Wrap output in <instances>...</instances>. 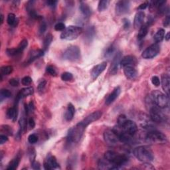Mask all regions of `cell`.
I'll return each mask as SVG.
<instances>
[{"mask_svg": "<svg viewBox=\"0 0 170 170\" xmlns=\"http://www.w3.org/2000/svg\"><path fill=\"white\" fill-rule=\"evenodd\" d=\"M133 154L136 158L142 162H151L154 159L153 153L150 148L145 146L136 147L134 149Z\"/></svg>", "mask_w": 170, "mask_h": 170, "instance_id": "1", "label": "cell"}, {"mask_svg": "<svg viewBox=\"0 0 170 170\" xmlns=\"http://www.w3.org/2000/svg\"><path fill=\"white\" fill-rule=\"evenodd\" d=\"M104 158L106 160L114 164L115 166L120 167L122 165L126 164L128 161V158L124 154H119L114 151H107L104 153Z\"/></svg>", "mask_w": 170, "mask_h": 170, "instance_id": "2", "label": "cell"}, {"mask_svg": "<svg viewBox=\"0 0 170 170\" xmlns=\"http://www.w3.org/2000/svg\"><path fill=\"white\" fill-rule=\"evenodd\" d=\"M158 107L162 109L168 108L169 97L159 90H154L148 96Z\"/></svg>", "mask_w": 170, "mask_h": 170, "instance_id": "3", "label": "cell"}, {"mask_svg": "<svg viewBox=\"0 0 170 170\" xmlns=\"http://www.w3.org/2000/svg\"><path fill=\"white\" fill-rule=\"evenodd\" d=\"M85 129L86 127L81 122H79L76 125L72 127L68 132L67 138L69 141L71 143L78 142L82 138Z\"/></svg>", "mask_w": 170, "mask_h": 170, "instance_id": "4", "label": "cell"}, {"mask_svg": "<svg viewBox=\"0 0 170 170\" xmlns=\"http://www.w3.org/2000/svg\"><path fill=\"white\" fill-rule=\"evenodd\" d=\"M83 31V29L81 27L70 25L61 33V39L67 41L74 40L78 37Z\"/></svg>", "mask_w": 170, "mask_h": 170, "instance_id": "5", "label": "cell"}, {"mask_svg": "<svg viewBox=\"0 0 170 170\" xmlns=\"http://www.w3.org/2000/svg\"><path fill=\"white\" fill-rule=\"evenodd\" d=\"M145 141L149 144H162L167 141V137L164 134L159 131L149 130L144 138Z\"/></svg>", "mask_w": 170, "mask_h": 170, "instance_id": "6", "label": "cell"}, {"mask_svg": "<svg viewBox=\"0 0 170 170\" xmlns=\"http://www.w3.org/2000/svg\"><path fill=\"white\" fill-rule=\"evenodd\" d=\"M63 58L65 60L74 62L80 59L81 58V50L78 47L72 45L65 50L63 53Z\"/></svg>", "mask_w": 170, "mask_h": 170, "instance_id": "7", "label": "cell"}, {"mask_svg": "<svg viewBox=\"0 0 170 170\" xmlns=\"http://www.w3.org/2000/svg\"><path fill=\"white\" fill-rule=\"evenodd\" d=\"M160 51V46L159 44L155 43L150 45L145 49L142 54V56L145 59H151L157 56Z\"/></svg>", "mask_w": 170, "mask_h": 170, "instance_id": "8", "label": "cell"}, {"mask_svg": "<svg viewBox=\"0 0 170 170\" xmlns=\"http://www.w3.org/2000/svg\"><path fill=\"white\" fill-rule=\"evenodd\" d=\"M104 141L109 146H114L119 141L118 137L112 129H107L104 132Z\"/></svg>", "mask_w": 170, "mask_h": 170, "instance_id": "9", "label": "cell"}, {"mask_svg": "<svg viewBox=\"0 0 170 170\" xmlns=\"http://www.w3.org/2000/svg\"><path fill=\"white\" fill-rule=\"evenodd\" d=\"M130 2L125 0H120L116 4V13L118 15H122L127 13L130 10Z\"/></svg>", "mask_w": 170, "mask_h": 170, "instance_id": "10", "label": "cell"}, {"mask_svg": "<svg viewBox=\"0 0 170 170\" xmlns=\"http://www.w3.org/2000/svg\"><path fill=\"white\" fill-rule=\"evenodd\" d=\"M119 126L122 129L124 132L131 136H134L138 131V126L134 122L130 120H127L122 125Z\"/></svg>", "mask_w": 170, "mask_h": 170, "instance_id": "11", "label": "cell"}, {"mask_svg": "<svg viewBox=\"0 0 170 170\" xmlns=\"http://www.w3.org/2000/svg\"><path fill=\"white\" fill-rule=\"evenodd\" d=\"M122 60V53L120 51L116 53L114 59H113L112 64L110 68V72L111 74H116L117 73L118 70L119 65H120V62Z\"/></svg>", "mask_w": 170, "mask_h": 170, "instance_id": "12", "label": "cell"}, {"mask_svg": "<svg viewBox=\"0 0 170 170\" xmlns=\"http://www.w3.org/2000/svg\"><path fill=\"white\" fill-rule=\"evenodd\" d=\"M102 115H103V113H102L100 111H96V112H92V114L88 115V116L86 117L81 122L85 127H87L90 124H91L92 123V122L97 121L98 120H99L101 118Z\"/></svg>", "mask_w": 170, "mask_h": 170, "instance_id": "13", "label": "cell"}, {"mask_svg": "<svg viewBox=\"0 0 170 170\" xmlns=\"http://www.w3.org/2000/svg\"><path fill=\"white\" fill-rule=\"evenodd\" d=\"M44 168L45 169L49 170V169H56L59 167V164H58L57 161H56L55 156L49 154V156H47V160L44 163Z\"/></svg>", "mask_w": 170, "mask_h": 170, "instance_id": "14", "label": "cell"}, {"mask_svg": "<svg viewBox=\"0 0 170 170\" xmlns=\"http://www.w3.org/2000/svg\"><path fill=\"white\" fill-rule=\"evenodd\" d=\"M106 67H107V63L103 62L100 64L96 65L93 67L91 71V77L93 80L96 79L100 76V74L104 71L106 69Z\"/></svg>", "mask_w": 170, "mask_h": 170, "instance_id": "15", "label": "cell"}, {"mask_svg": "<svg viewBox=\"0 0 170 170\" xmlns=\"http://www.w3.org/2000/svg\"><path fill=\"white\" fill-rule=\"evenodd\" d=\"M125 76L129 79H134L138 75V71L134 65H126L123 67Z\"/></svg>", "mask_w": 170, "mask_h": 170, "instance_id": "16", "label": "cell"}, {"mask_svg": "<svg viewBox=\"0 0 170 170\" xmlns=\"http://www.w3.org/2000/svg\"><path fill=\"white\" fill-rule=\"evenodd\" d=\"M145 18V13L142 11H140L135 15L134 20V26L136 29H140L143 25Z\"/></svg>", "mask_w": 170, "mask_h": 170, "instance_id": "17", "label": "cell"}, {"mask_svg": "<svg viewBox=\"0 0 170 170\" xmlns=\"http://www.w3.org/2000/svg\"><path fill=\"white\" fill-rule=\"evenodd\" d=\"M162 86L166 96L169 97L170 91V77L167 74H163L162 75Z\"/></svg>", "mask_w": 170, "mask_h": 170, "instance_id": "18", "label": "cell"}, {"mask_svg": "<svg viewBox=\"0 0 170 170\" xmlns=\"http://www.w3.org/2000/svg\"><path fill=\"white\" fill-rule=\"evenodd\" d=\"M98 168L100 169H116L118 167L110 162L109 161L104 159H100L98 161Z\"/></svg>", "mask_w": 170, "mask_h": 170, "instance_id": "19", "label": "cell"}, {"mask_svg": "<svg viewBox=\"0 0 170 170\" xmlns=\"http://www.w3.org/2000/svg\"><path fill=\"white\" fill-rule=\"evenodd\" d=\"M33 93V87H27L24 88L20 90L19 93L17 94V96L16 97V99H15V102H18L20 99H21L24 97H27L29 96V95H31Z\"/></svg>", "mask_w": 170, "mask_h": 170, "instance_id": "20", "label": "cell"}, {"mask_svg": "<svg viewBox=\"0 0 170 170\" xmlns=\"http://www.w3.org/2000/svg\"><path fill=\"white\" fill-rule=\"evenodd\" d=\"M137 64V59L135 56L132 55H128L124 56L123 59H122L120 65L123 67L126 65H134L136 66Z\"/></svg>", "mask_w": 170, "mask_h": 170, "instance_id": "21", "label": "cell"}, {"mask_svg": "<svg viewBox=\"0 0 170 170\" xmlns=\"http://www.w3.org/2000/svg\"><path fill=\"white\" fill-rule=\"evenodd\" d=\"M43 55H44V51H43V50H41V49L33 50V51H31L30 52V53H29L28 63H32L34 61L37 59L41 57V56H42Z\"/></svg>", "mask_w": 170, "mask_h": 170, "instance_id": "22", "label": "cell"}, {"mask_svg": "<svg viewBox=\"0 0 170 170\" xmlns=\"http://www.w3.org/2000/svg\"><path fill=\"white\" fill-rule=\"evenodd\" d=\"M121 89L120 87H116L115 89L113 90L112 93H111L109 96H108V98L106 100V104L107 105H109V104H112L113 102H114L118 96L120 94Z\"/></svg>", "mask_w": 170, "mask_h": 170, "instance_id": "23", "label": "cell"}, {"mask_svg": "<svg viewBox=\"0 0 170 170\" xmlns=\"http://www.w3.org/2000/svg\"><path fill=\"white\" fill-rule=\"evenodd\" d=\"M75 114V108L72 104H69L67 106L66 112H65V118L67 121H71L74 117V115Z\"/></svg>", "mask_w": 170, "mask_h": 170, "instance_id": "24", "label": "cell"}, {"mask_svg": "<svg viewBox=\"0 0 170 170\" xmlns=\"http://www.w3.org/2000/svg\"><path fill=\"white\" fill-rule=\"evenodd\" d=\"M79 9H80L81 13H82L85 17H90L92 14L91 9H90L89 6H88L87 3H85V2H81Z\"/></svg>", "mask_w": 170, "mask_h": 170, "instance_id": "25", "label": "cell"}, {"mask_svg": "<svg viewBox=\"0 0 170 170\" xmlns=\"http://www.w3.org/2000/svg\"><path fill=\"white\" fill-rule=\"evenodd\" d=\"M7 118L8 119H11L13 122L16 120L17 118V108L16 106H15L14 107L10 108L7 110L6 112Z\"/></svg>", "mask_w": 170, "mask_h": 170, "instance_id": "26", "label": "cell"}, {"mask_svg": "<svg viewBox=\"0 0 170 170\" xmlns=\"http://www.w3.org/2000/svg\"><path fill=\"white\" fill-rule=\"evenodd\" d=\"M148 32V27L146 25H143L141 28L139 29V31L138 33V39L139 41L142 40L146 37Z\"/></svg>", "mask_w": 170, "mask_h": 170, "instance_id": "27", "label": "cell"}, {"mask_svg": "<svg viewBox=\"0 0 170 170\" xmlns=\"http://www.w3.org/2000/svg\"><path fill=\"white\" fill-rule=\"evenodd\" d=\"M165 37V30L164 29H160L153 36V39L156 43H160L164 39Z\"/></svg>", "mask_w": 170, "mask_h": 170, "instance_id": "28", "label": "cell"}, {"mask_svg": "<svg viewBox=\"0 0 170 170\" xmlns=\"http://www.w3.org/2000/svg\"><path fill=\"white\" fill-rule=\"evenodd\" d=\"M20 162V157L19 156H17V157H15L14 159L11 160L10 164H9L8 167H7V169L8 170H14L17 168L18 165L19 164Z\"/></svg>", "mask_w": 170, "mask_h": 170, "instance_id": "29", "label": "cell"}, {"mask_svg": "<svg viewBox=\"0 0 170 170\" xmlns=\"http://www.w3.org/2000/svg\"><path fill=\"white\" fill-rule=\"evenodd\" d=\"M19 126L21 128V130L23 132H25L27 130V120L25 115L24 114H22L19 119Z\"/></svg>", "mask_w": 170, "mask_h": 170, "instance_id": "30", "label": "cell"}, {"mask_svg": "<svg viewBox=\"0 0 170 170\" xmlns=\"http://www.w3.org/2000/svg\"><path fill=\"white\" fill-rule=\"evenodd\" d=\"M53 35L51 33H48L45 37L43 42V48L45 50H47L49 48V45H51L52 41H53Z\"/></svg>", "mask_w": 170, "mask_h": 170, "instance_id": "31", "label": "cell"}, {"mask_svg": "<svg viewBox=\"0 0 170 170\" xmlns=\"http://www.w3.org/2000/svg\"><path fill=\"white\" fill-rule=\"evenodd\" d=\"M110 1L108 0H102L100 1L98 6V10L99 11H103L108 8Z\"/></svg>", "mask_w": 170, "mask_h": 170, "instance_id": "32", "label": "cell"}, {"mask_svg": "<svg viewBox=\"0 0 170 170\" xmlns=\"http://www.w3.org/2000/svg\"><path fill=\"white\" fill-rule=\"evenodd\" d=\"M13 69L11 66H3L1 68V74L9 75L13 72Z\"/></svg>", "mask_w": 170, "mask_h": 170, "instance_id": "33", "label": "cell"}, {"mask_svg": "<svg viewBox=\"0 0 170 170\" xmlns=\"http://www.w3.org/2000/svg\"><path fill=\"white\" fill-rule=\"evenodd\" d=\"M47 85V81L45 80V79H42V80L40 81V82L39 83L38 87H37V90L39 94H43V92L45 90V87H46Z\"/></svg>", "mask_w": 170, "mask_h": 170, "instance_id": "34", "label": "cell"}, {"mask_svg": "<svg viewBox=\"0 0 170 170\" xmlns=\"http://www.w3.org/2000/svg\"><path fill=\"white\" fill-rule=\"evenodd\" d=\"M1 132L5 133L6 135L11 136L13 134V130L11 127L9 126L8 125H3L1 127Z\"/></svg>", "mask_w": 170, "mask_h": 170, "instance_id": "35", "label": "cell"}, {"mask_svg": "<svg viewBox=\"0 0 170 170\" xmlns=\"http://www.w3.org/2000/svg\"><path fill=\"white\" fill-rule=\"evenodd\" d=\"M28 40H27V39H23V40H22L21 42H20L19 45H18V47H17V48L18 49V51H19V53H21L22 52L24 51L26 47H28Z\"/></svg>", "mask_w": 170, "mask_h": 170, "instance_id": "36", "label": "cell"}, {"mask_svg": "<svg viewBox=\"0 0 170 170\" xmlns=\"http://www.w3.org/2000/svg\"><path fill=\"white\" fill-rule=\"evenodd\" d=\"M15 21H16V19H15V15L14 13H11L8 15V19H7V22L10 25H15Z\"/></svg>", "mask_w": 170, "mask_h": 170, "instance_id": "37", "label": "cell"}, {"mask_svg": "<svg viewBox=\"0 0 170 170\" xmlns=\"http://www.w3.org/2000/svg\"><path fill=\"white\" fill-rule=\"evenodd\" d=\"M114 51H115L114 46L113 45H111L110 47H108V48L106 49L105 54H104V56H105V57L109 58L113 55V53H114Z\"/></svg>", "mask_w": 170, "mask_h": 170, "instance_id": "38", "label": "cell"}, {"mask_svg": "<svg viewBox=\"0 0 170 170\" xmlns=\"http://www.w3.org/2000/svg\"><path fill=\"white\" fill-rule=\"evenodd\" d=\"M7 55L10 56H14L20 54L19 51H18L17 48H12V49H8L6 50Z\"/></svg>", "mask_w": 170, "mask_h": 170, "instance_id": "39", "label": "cell"}, {"mask_svg": "<svg viewBox=\"0 0 170 170\" xmlns=\"http://www.w3.org/2000/svg\"><path fill=\"white\" fill-rule=\"evenodd\" d=\"M73 78V76L72 74L71 73V72H63V73L61 74V79L63 81H71Z\"/></svg>", "mask_w": 170, "mask_h": 170, "instance_id": "40", "label": "cell"}, {"mask_svg": "<svg viewBox=\"0 0 170 170\" xmlns=\"http://www.w3.org/2000/svg\"><path fill=\"white\" fill-rule=\"evenodd\" d=\"M11 92L8 89H1V100H3V98H10L11 96Z\"/></svg>", "mask_w": 170, "mask_h": 170, "instance_id": "41", "label": "cell"}, {"mask_svg": "<svg viewBox=\"0 0 170 170\" xmlns=\"http://www.w3.org/2000/svg\"><path fill=\"white\" fill-rule=\"evenodd\" d=\"M25 112L26 114H30V113H32L34 109H35V106H34V104L33 102H31L28 104H25Z\"/></svg>", "mask_w": 170, "mask_h": 170, "instance_id": "42", "label": "cell"}, {"mask_svg": "<svg viewBox=\"0 0 170 170\" xmlns=\"http://www.w3.org/2000/svg\"><path fill=\"white\" fill-rule=\"evenodd\" d=\"M31 83H32V79H31L30 76H28L23 77L21 80L22 85L24 86H28L29 85H31Z\"/></svg>", "mask_w": 170, "mask_h": 170, "instance_id": "43", "label": "cell"}, {"mask_svg": "<svg viewBox=\"0 0 170 170\" xmlns=\"http://www.w3.org/2000/svg\"><path fill=\"white\" fill-rule=\"evenodd\" d=\"M38 140H39L38 136L36 134H31L29 136L28 141L30 144H35V143L38 142Z\"/></svg>", "mask_w": 170, "mask_h": 170, "instance_id": "44", "label": "cell"}, {"mask_svg": "<svg viewBox=\"0 0 170 170\" xmlns=\"http://www.w3.org/2000/svg\"><path fill=\"white\" fill-rule=\"evenodd\" d=\"M29 159H30L31 162H34V161H35V159L36 157V153L34 148H30V149H29Z\"/></svg>", "mask_w": 170, "mask_h": 170, "instance_id": "45", "label": "cell"}, {"mask_svg": "<svg viewBox=\"0 0 170 170\" xmlns=\"http://www.w3.org/2000/svg\"><path fill=\"white\" fill-rule=\"evenodd\" d=\"M127 118L125 115L124 114H121L119 116L118 118V126H121L123 124L124 122H125L127 120Z\"/></svg>", "mask_w": 170, "mask_h": 170, "instance_id": "46", "label": "cell"}, {"mask_svg": "<svg viewBox=\"0 0 170 170\" xmlns=\"http://www.w3.org/2000/svg\"><path fill=\"white\" fill-rule=\"evenodd\" d=\"M65 25L63 23H58L57 24H56L55 25V30L57 31H64L65 29Z\"/></svg>", "mask_w": 170, "mask_h": 170, "instance_id": "47", "label": "cell"}, {"mask_svg": "<svg viewBox=\"0 0 170 170\" xmlns=\"http://www.w3.org/2000/svg\"><path fill=\"white\" fill-rule=\"evenodd\" d=\"M151 83L153 84V85L155 86V87H159V86L160 85V78H158V76H153L152 78H151Z\"/></svg>", "mask_w": 170, "mask_h": 170, "instance_id": "48", "label": "cell"}, {"mask_svg": "<svg viewBox=\"0 0 170 170\" xmlns=\"http://www.w3.org/2000/svg\"><path fill=\"white\" fill-rule=\"evenodd\" d=\"M47 29V24L45 22H42L41 23L40 25V27H39V33L40 34H43L45 31H46Z\"/></svg>", "mask_w": 170, "mask_h": 170, "instance_id": "49", "label": "cell"}, {"mask_svg": "<svg viewBox=\"0 0 170 170\" xmlns=\"http://www.w3.org/2000/svg\"><path fill=\"white\" fill-rule=\"evenodd\" d=\"M47 72H48L49 74H51L52 76H55L56 74V72L55 71V69L52 66H48L47 67L46 69Z\"/></svg>", "mask_w": 170, "mask_h": 170, "instance_id": "50", "label": "cell"}, {"mask_svg": "<svg viewBox=\"0 0 170 170\" xmlns=\"http://www.w3.org/2000/svg\"><path fill=\"white\" fill-rule=\"evenodd\" d=\"M122 21H123V27L124 29H128L130 28V20L126 19V18H124V19H122Z\"/></svg>", "mask_w": 170, "mask_h": 170, "instance_id": "51", "label": "cell"}, {"mask_svg": "<svg viewBox=\"0 0 170 170\" xmlns=\"http://www.w3.org/2000/svg\"><path fill=\"white\" fill-rule=\"evenodd\" d=\"M142 168L146 169H154V167L152 166V165L149 164V162H145L144 164L142 165Z\"/></svg>", "mask_w": 170, "mask_h": 170, "instance_id": "52", "label": "cell"}, {"mask_svg": "<svg viewBox=\"0 0 170 170\" xmlns=\"http://www.w3.org/2000/svg\"><path fill=\"white\" fill-rule=\"evenodd\" d=\"M9 83H10V85L12 86V87H17V86L19 85V81L15 78L10 79V81H9Z\"/></svg>", "mask_w": 170, "mask_h": 170, "instance_id": "53", "label": "cell"}, {"mask_svg": "<svg viewBox=\"0 0 170 170\" xmlns=\"http://www.w3.org/2000/svg\"><path fill=\"white\" fill-rule=\"evenodd\" d=\"M31 167L33 169H40V164L36 161H34V162H31Z\"/></svg>", "mask_w": 170, "mask_h": 170, "instance_id": "54", "label": "cell"}, {"mask_svg": "<svg viewBox=\"0 0 170 170\" xmlns=\"http://www.w3.org/2000/svg\"><path fill=\"white\" fill-rule=\"evenodd\" d=\"M47 3L49 7H51V8H55L56 6V3H57V1H55V0H49V1H47Z\"/></svg>", "mask_w": 170, "mask_h": 170, "instance_id": "55", "label": "cell"}, {"mask_svg": "<svg viewBox=\"0 0 170 170\" xmlns=\"http://www.w3.org/2000/svg\"><path fill=\"white\" fill-rule=\"evenodd\" d=\"M8 140V138L6 135L1 134L0 136V144H3L4 143H6Z\"/></svg>", "mask_w": 170, "mask_h": 170, "instance_id": "56", "label": "cell"}, {"mask_svg": "<svg viewBox=\"0 0 170 170\" xmlns=\"http://www.w3.org/2000/svg\"><path fill=\"white\" fill-rule=\"evenodd\" d=\"M169 23H170V16L169 15H167L166 17L165 18L164 21V26L165 27V28H167V27H169Z\"/></svg>", "mask_w": 170, "mask_h": 170, "instance_id": "57", "label": "cell"}, {"mask_svg": "<svg viewBox=\"0 0 170 170\" xmlns=\"http://www.w3.org/2000/svg\"><path fill=\"white\" fill-rule=\"evenodd\" d=\"M28 122H29V126H30V128L31 129H33L34 128H35V120H34L33 118H29Z\"/></svg>", "mask_w": 170, "mask_h": 170, "instance_id": "58", "label": "cell"}, {"mask_svg": "<svg viewBox=\"0 0 170 170\" xmlns=\"http://www.w3.org/2000/svg\"><path fill=\"white\" fill-rule=\"evenodd\" d=\"M148 6V2H145L144 3H142L141 5H140L138 7V10H144L145 9L147 8V7Z\"/></svg>", "mask_w": 170, "mask_h": 170, "instance_id": "59", "label": "cell"}, {"mask_svg": "<svg viewBox=\"0 0 170 170\" xmlns=\"http://www.w3.org/2000/svg\"><path fill=\"white\" fill-rule=\"evenodd\" d=\"M165 40L167 41H168L169 40V39H170V33L169 32L167 33L166 35H165Z\"/></svg>", "mask_w": 170, "mask_h": 170, "instance_id": "60", "label": "cell"}, {"mask_svg": "<svg viewBox=\"0 0 170 170\" xmlns=\"http://www.w3.org/2000/svg\"><path fill=\"white\" fill-rule=\"evenodd\" d=\"M0 17H1V24H3V20H4V17H3V15H1V16H0Z\"/></svg>", "mask_w": 170, "mask_h": 170, "instance_id": "61", "label": "cell"}]
</instances>
